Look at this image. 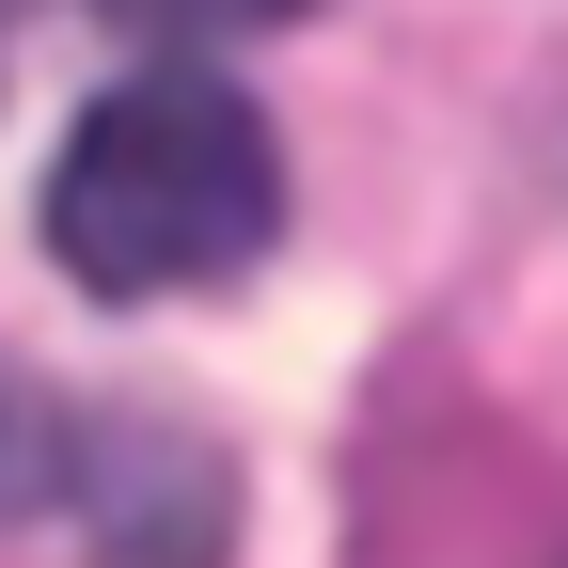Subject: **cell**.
<instances>
[{
	"label": "cell",
	"mask_w": 568,
	"mask_h": 568,
	"mask_svg": "<svg viewBox=\"0 0 568 568\" xmlns=\"http://www.w3.org/2000/svg\"><path fill=\"white\" fill-rule=\"evenodd\" d=\"M95 17L142 48V63H190V48H237V32H284L301 0H95Z\"/></svg>",
	"instance_id": "obj_2"
},
{
	"label": "cell",
	"mask_w": 568,
	"mask_h": 568,
	"mask_svg": "<svg viewBox=\"0 0 568 568\" xmlns=\"http://www.w3.org/2000/svg\"><path fill=\"white\" fill-rule=\"evenodd\" d=\"M284 237V142L237 80H111L48 159V253L95 301H190Z\"/></svg>",
	"instance_id": "obj_1"
},
{
	"label": "cell",
	"mask_w": 568,
	"mask_h": 568,
	"mask_svg": "<svg viewBox=\"0 0 568 568\" xmlns=\"http://www.w3.org/2000/svg\"><path fill=\"white\" fill-rule=\"evenodd\" d=\"M48 489H80V443H48V395L0 379V506H48Z\"/></svg>",
	"instance_id": "obj_3"
}]
</instances>
